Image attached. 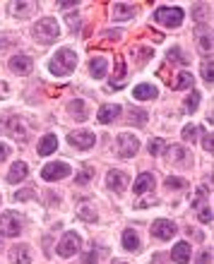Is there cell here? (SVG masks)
Here are the masks:
<instances>
[{
	"label": "cell",
	"instance_id": "1f68e13d",
	"mask_svg": "<svg viewBox=\"0 0 214 264\" xmlns=\"http://www.w3.org/2000/svg\"><path fill=\"white\" fill-rule=\"evenodd\" d=\"M202 79H205V82H209V84H212L214 82V65H212V58H209V60H202Z\"/></svg>",
	"mask_w": 214,
	"mask_h": 264
},
{
	"label": "cell",
	"instance_id": "d590c367",
	"mask_svg": "<svg viewBox=\"0 0 214 264\" xmlns=\"http://www.w3.org/2000/svg\"><path fill=\"white\" fill-rule=\"evenodd\" d=\"M166 187H168V190H185V187H188V183H185L183 178H174V175H168V178H166Z\"/></svg>",
	"mask_w": 214,
	"mask_h": 264
},
{
	"label": "cell",
	"instance_id": "52a82bcc",
	"mask_svg": "<svg viewBox=\"0 0 214 264\" xmlns=\"http://www.w3.org/2000/svg\"><path fill=\"white\" fill-rule=\"evenodd\" d=\"M79 248H82V238H79L75 231H68V233L63 235V240L58 243V255L72 257L75 252H79Z\"/></svg>",
	"mask_w": 214,
	"mask_h": 264
},
{
	"label": "cell",
	"instance_id": "e575fe53",
	"mask_svg": "<svg viewBox=\"0 0 214 264\" xmlns=\"http://www.w3.org/2000/svg\"><path fill=\"white\" fill-rule=\"evenodd\" d=\"M164 149H166V142L157 137V140H149V149H147V151H149L152 156H159L161 151H164Z\"/></svg>",
	"mask_w": 214,
	"mask_h": 264
},
{
	"label": "cell",
	"instance_id": "7a4b0ae2",
	"mask_svg": "<svg viewBox=\"0 0 214 264\" xmlns=\"http://www.w3.org/2000/svg\"><path fill=\"white\" fill-rule=\"evenodd\" d=\"M75 65H77V55H75V51H70V48H60V51H56V55H53V60H51V72L56 75V77H65V75H70L72 70H75Z\"/></svg>",
	"mask_w": 214,
	"mask_h": 264
},
{
	"label": "cell",
	"instance_id": "8fae6325",
	"mask_svg": "<svg viewBox=\"0 0 214 264\" xmlns=\"http://www.w3.org/2000/svg\"><path fill=\"white\" fill-rule=\"evenodd\" d=\"M68 142H70L75 149H82V151H84V149L94 147L96 137H94V132H89V130H75L68 135Z\"/></svg>",
	"mask_w": 214,
	"mask_h": 264
},
{
	"label": "cell",
	"instance_id": "d4e9b609",
	"mask_svg": "<svg viewBox=\"0 0 214 264\" xmlns=\"http://www.w3.org/2000/svg\"><path fill=\"white\" fill-rule=\"evenodd\" d=\"M39 154L41 156H48V154H53L58 149V137L56 135H46V137H41V142H39Z\"/></svg>",
	"mask_w": 214,
	"mask_h": 264
},
{
	"label": "cell",
	"instance_id": "7c38bea8",
	"mask_svg": "<svg viewBox=\"0 0 214 264\" xmlns=\"http://www.w3.org/2000/svg\"><path fill=\"white\" fill-rule=\"evenodd\" d=\"M127 183H130V178H127V173L123 171H109V175H106V185L111 187V190H116V192H123L127 187Z\"/></svg>",
	"mask_w": 214,
	"mask_h": 264
},
{
	"label": "cell",
	"instance_id": "484cf974",
	"mask_svg": "<svg viewBox=\"0 0 214 264\" xmlns=\"http://www.w3.org/2000/svg\"><path fill=\"white\" fill-rule=\"evenodd\" d=\"M94 175H96V168H94V166H84V168H82V171L75 175V185H77V187L87 185V183H92V180H94Z\"/></svg>",
	"mask_w": 214,
	"mask_h": 264
},
{
	"label": "cell",
	"instance_id": "7dc6e473",
	"mask_svg": "<svg viewBox=\"0 0 214 264\" xmlns=\"http://www.w3.org/2000/svg\"><path fill=\"white\" fill-rule=\"evenodd\" d=\"M164 262H166V257H164V255H157V257H154V264H164Z\"/></svg>",
	"mask_w": 214,
	"mask_h": 264
},
{
	"label": "cell",
	"instance_id": "f546056e",
	"mask_svg": "<svg viewBox=\"0 0 214 264\" xmlns=\"http://www.w3.org/2000/svg\"><path fill=\"white\" fill-rule=\"evenodd\" d=\"M116 65H118V70H116V75H118V79H116V84H113V89H120V86L125 84V62H123V58H116Z\"/></svg>",
	"mask_w": 214,
	"mask_h": 264
},
{
	"label": "cell",
	"instance_id": "d6a6232c",
	"mask_svg": "<svg viewBox=\"0 0 214 264\" xmlns=\"http://www.w3.org/2000/svg\"><path fill=\"white\" fill-rule=\"evenodd\" d=\"M200 106V92H190V96L185 99V111L188 113H195Z\"/></svg>",
	"mask_w": 214,
	"mask_h": 264
},
{
	"label": "cell",
	"instance_id": "277c9868",
	"mask_svg": "<svg viewBox=\"0 0 214 264\" xmlns=\"http://www.w3.org/2000/svg\"><path fill=\"white\" fill-rule=\"evenodd\" d=\"M0 233L8 235V238H17L22 233V218L17 216L15 211H5L0 216Z\"/></svg>",
	"mask_w": 214,
	"mask_h": 264
},
{
	"label": "cell",
	"instance_id": "ffe728a7",
	"mask_svg": "<svg viewBox=\"0 0 214 264\" xmlns=\"http://www.w3.org/2000/svg\"><path fill=\"white\" fill-rule=\"evenodd\" d=\"M133 96H135L137 101H152V99H157V86L154 84H137L133 89Z\"/></svg>",
	"mask_w": 214,
	"mask_h": 264
},
{
	"label": "cell",
	"instance_id": "f6af8a7d",
	"mask_svg": "<svg viewBox=\"0 0 214 264\" xmlns=\"http://www.w3.org/2000/svg\"><path fill=\"white\" fill-rule=\"evenodd\" d=\"M68 24H70V29L75 31L79 27V19H77V17H72V15H68Z\"/></svg>",
	"mask_w": 214,
	"mask_h": 264
},
{
	"label": "cell",
	"instance_id": "f1b7e54d",
	"mask_svg": "<svg viewBox=\"0 0 214 264\" xmlns=\"http://www.w3.org/2000/svg\"><path fill=\"white\" fill-rule=\"evenodd\" d=\"M77 216L82 218V221H89V224H94L96 218H99V214H96L94 207H89V204H82L77 209Z\"/></svg>",
	"mask_w": 214,
	"mask_h": 264
},
{
	"label": "cell",
	"instance_id": "60d3db41",
	"mask_svg": "<svg viewBox=\"0 0 214 264\" xmlns=\"http://www.w3.org/2000/svg\"><path fill=\"white\" fill-rule=\"evenodd\" d=\"M202 147H205V151L212 154V132H202Z\"/></svg>",
	"mask_w": 214,
	"mask_h": 264
},
{
	"label": "cell",
	"instance_id": "7bdbcfd3",
	"mask_svg": "<svg viewBox=\"0 0 214 264\" xmlns=\"http://www.w3.org/2000/svg\"><path fill=\"white\" fill-rule=\"evenodd\" d=\"M8 156H10V147H8V144H5V142H0V163L5 161Z\"/></svg>",
	"mask_w": 214,
	"mask_h": 264
},
{
	"label": "cell",
	"instance_id": "44dd1931",
	"mask_svg": "<svg viewBox=\"0 0 214 264\" xmlns=\"http://www.w3.org/2000/svg\"><path fill=\"white\" fill-rule=\"evenodd\" d=\"M106 72H109L106 58H92V62H89V75L94 79H101V77H106Z\"/></svg>",
	"mask_w": 214,
	"mask_h": 264
},
{
	"label": "cell",
	"instance_id": "4dcf8cb0",
	"mask_svg": "<svg viewBox=\"0 0 214 264\" xmlns=\"http://www.w3.org/2000/svg\"><path fill=\"white\" fill-rule=\"evenodd\" d=\"M181 62V65H188V62H190V58H188V55H183V51L178 46H174L171 48V51H168V62Z\"/></svg>",
	"mask_w": 214,
	"mask_h": 264
},
{
	"label": "cell",
	"instance_id": "6da1fadb",
	"mask_svg": "<svg viewBox=\"0 0 214 264\" xmlns=\"http://www.w3.org/2000/svg\"><path fill=\"white\" fill-rule=\"evenodd\" d=\"M34 39L39 41V43H44V46H48V43H53V41L60 36V27H58L56 17H44V19H39V22L34 24Z\"/></svg>",
	"mask_w": 214,
	"mask_h": 264
},
{
	"label": "cell",
	"instance_id": "bcb514c9",
	"mask_svg": "<svg viewBox=\"0 0 214 264\" xmlns=\"http://www.w3.org/2000/svg\"><path fill=\"white\" fill-rule=\"evenodd\" d=\"M8 43H12V39H5V36H0V48H5Z\"/></svg>",
	"mask_w": 214,
	"mask_h": 264
},
{
	"label": "cell",
	"instance_id": "5bb4252c",
	"mask_svg": "<svg viewBox=\"0 0 214 264\" xmlns=\"http://www.w3.org/2000/svg\"><path fill=\"white\" fill-rule=\"evenodd\" d=\"M171 259H174L176 264H188L190 262V243H176L174 250H171Z\"/></svg>",
	"mask_w": 214,
	"mask_h": 264
},
{
	"label": "cell",
	"instance_id": "5b68a950",
	"mask_svg": "<svg viewBox=\"0 0 214 264\" xmlns=\"http://www.w3.org/2000/svg\"><path fill=\"white\" fill-rule=\"evenodd\" d=\"M154 22L164 27H181L183 24V10L181 8H159L154 12Z\"/></svg>",
	"mask_w": 214,
	"mask_h": 264
},
{
	"label": "cell",
	"instance_id": "9c48e42d",
	"mask_svg": "<svg viewBox=\"0 0 214 264\" xmlns=\"http://www.w3.org/2000/svg\"><path fill=\"white\" fill-rule=\"evenodd\" d=\"M70 175V166L65 161H56V163H48L44 166V171H41V178L48 180V183H53V180H63Z\"/></svg>",
	"mask_w": 214,
	"mask_h": 264
},
{
	"label": "cell",
	"instance_id": "836d02e7",
	"mask_svg": "<svg viewBox=\"0 0 214 264\" xmlns=\"http://www.w3.org/2000/svg\"><path fill=\"white\" fill-rule=\"evenodd\" d=\"M130 123L133 125H144L147 123V111L144 108H133V113H130Z\"/></svg>",
	"mask_w": 214,
	"mask_h": 264
},
{
	"label": "cell",
	"instance_id": "b9f144b4",
	"mask_svg": "<svg viewBox=\"0 0 214 264\" xmlns=\"http://www.w3.org/2000/svg\"><path fill=\"white\" fill-rule=\"evenodd\" d=\"M96 259H99V255L92 250V252H87V255L82 257V264H96Z\"/></svg>",
	"mask_w": 214,
	"mask_h": 264
},
{
	"label": "cell",
	"instance_id": "2e32d148",
	"mask_svg": "<svg viewBox=\"0 0 214 264\" xmlns=\"http://www.w3.org/2000/svg\"><path fill=\"white\" fill-rule=\"evenodd\" d=\"M10 259L15 264H32V250L29 245H15L10 250Z\"/></svg>",
	"mask_w": 214,
	"mask_h": 264
},
{
	"label": "cell",
	"instance_id": "cb8c5ba5",
	"mask_svg": "<svg viewBox=\"0 0 214 264\" xmlns=\"http://www.w3.org/2000/svg\"><path fill=\"white\" fill-rule=\"evenodd\" d=\"M123 248L127 252H140V235L133 231V228H125L123 231Z\"/></svg>",
	"mask_w": 214,
	"mask_h": 264
},
{
	"label": "cell",
	"instance_id": "8992f818",
	"mask_svg": "<svg viewBox=\"0 0 214 264\" xmlns=\"http://www.w3.org/2000/svg\"><path fill=\"white\" fill-rule=\"evenodd\" d=\"M166 161H168V166H190L192 163V156H190V151L185 147H181V144H171L168 147L166 144Z\"/></svg>",
	"mask_w": 214,
	"mask_h": 264
},
{
	"label": "cell",
	"instance_id": "7402d4cb",
	"mask_svg": "<svg viewBox=\"0 0 214 264\" xmlns=\"http://www.w3.org/2000/svg\"><path fill=\"white\" fill-rule=\"evenodd\" d=\"M195 39H198L200 51H202V53H205V55H207V53L212 55V31L205 29V27H200L198 34H195Z\"/></svg>",
	"mask_w": 214,
	"mask_h": 264
},
{
	"label": "cell",
	"instance_id": "4fadbf2b",
	"mask_svg": "<svg viewBox=\"0 0 214 264\" xmlns=\"http://www.w3.org/2000/svg\"><path fill=\"white\" fill-rule=\"evenodd\" d=\"M34 68V60L29 55H15V58H10V70L17 72V75H29Z\"/></svg>",
	"mask_w": 214,
	"mask_h": 264
},
{
	"label": "cell",
	"instance_id": "c3c4849f",
	"mask_svg": "<svg viewBox=\"0 0 214 264\" xmlns=\"http://www.w3.org/2000/svg\"><path fill=\"white\" fill-rule=\"evenodd\" d=\"M113 264H125V262H118V259H116V262H113Z\"/></svg>",
	"mask_w": 214,
	"mask_h": 264
},
{
	"label": "cell",
	"instance_id": "ee69618b",
	"mask_svg": "<svg viewBox=\"0 0 214 264\" xmlns=\"http://www.w3.org/2000/svg\"><path fill=\"white\" fill-rule=\"evenodd\" d=\"M202 12H205V5H198V8H195V19H198V22H202V19H205V15H202Z\"/></svg>",
	"mask_w": 214,
	"mask_h": 264
},
{
	"label": "cell",
	"instance_id": "f35d334b",
	"mask_svg": "<svg viewBox=\"0 0 214 264\" xmlns=\"http://www.w3.org/2000/svg\"><path fill=\"white\" fill-rule=\"evenodd\" d=\"M200 221L202 224H212V209L209 207H200Z\"/></svg>",
	"mask_w": 214,
	"mask_h": 264
},
{
	"label": "cell",
	"instance_id": "30bf717a",
	"mask_svg": "<svg viewBox=\"0 0 214 264\" xmlns=\"http://www.w3.org/2000/svg\"><path fill=\"white\" fill-rule=\"evenodd\" d=\"M176 224L174 221H168V218H157L154 224H152V235L159 238V240H171L176 235Z\"/></svg>",
	"mask_w": 214,
	"mask_h": 264
},
{
	"label": "cell",
	"instance_id": "e0dca14e",
	"mask_svg": "<svg viewBox=\"0 0 214 264\" xmlns=\"http://www.w3.org/2000/svg\"><path fill=\"white\" fill-rule=\"evenodd\" d=\"M135 15V5H130V3H113V10H111V17L113 19H130V17Z\"/></svg>",
	"mask_w": 214,
	"mask_h": 264
},
{
	"label": "cell",
	"instance_id": "4316f807",
	"mask_svg": "<svg viewBox=\"0 0 214 264\" xmlns=\"http://www.w3.org/2000/svg\"><path fill=\"white\" fill-rule=\"evenodd\" d=\"M192 84H195V79H192L190 72H178V77H176V82L171 86L176 92H181V89H192Z\"/></svg>",
	"mask_w": 214,
	"mask_h": 264
},
{
	"label": "cell",
	"instance_id": "74e56055",
	"mask_svg": "<svg viewBox=\"0 0 214 264\" xmlns=\"http://www.w3.org/2000/svg\"><path fill=\"white\" fill-rule=\"evenodd\" d=\"M32 197H36V190H34V187H27V190H22V192H17V194H15V200H17V202H24V200H32Z\"/></svg>",
	"mask_w": 214,
	"mask_h": 264
},
{
	"label": "cell",
	"instance_id": "d6986e66",
	"mask_svg": "<svg viewBox=\"0 0 214 264\" xmlns=\"http://www.w3.org/2000/svg\"><path fill=\"white\" fill-rule=\"evenodd\" d=\"M154 190V175L152 173H142L140 178L135 180V185H133V192L135 194H147Z\"/></svg>",
	"mask_w": 214,
	"mask_h": 264
},
{
	"label": "cell",
	"instance_id": "3957f363",
	"mask_svg": "<svg viewBox=\"0 0 214 264\" xmlns=\"http://www.w3.org/2000/svg\"><path fill=\"white\" fill-rule=\"evenodd\" d=\"M3 127H5V132H10L12 137H17V140H27L29 137V130H32V123L29 120H24L22 116H10L3 120Z\"/></svg>",
	"mask_w": 214,
	"mask_h": 264
},
{
	"label": "cell",
	"instance_id": "603a6c76",
	"mask_svg": "<svg viewBox=\"0 0 214 264\" xmlns=\"http://www.w3.org/2000/svg\"><path fill=\"white\" fill-rule=\"evenodd\" d=\"M10 12L15 17H29L36 12V3H10Z\"/></svg>",
	"mask_w": 214,
	"mask_h": 264
},
{
	"label": "cell",
	"instance_id": "ba28073f",
	"mask_svg": "<svg viewBox=\"0 0 214 264\" xmlns=\"http://www.w3.org/2000/svg\"><path fill=\"white\" fill-rule=\"evenodd\" d=\"M140 149V142L137 137H133L130 132H120L118 135V156L120 159H133Z\"/></svg>",
	"mask_w": 214,
	"mask_h": 264
},
{
	"label": "cell",
	"instance_id": "ab89813d",
	"mask_svg": "<svg viewBox=\"0 0 214 264\" xmlns=\"http://www.w3.org/2000/svg\"><path fill=\"white\" fill-rule=\"evenodd\" d=\"M198 264H212V248L202 250V255L198 257Z\"/></svg>",
	"mask_w": 214,
	"mask_h": 264
},
{
	"label": "cell",
	"instance_id": "9a60e30c",
	"mask_svg": "<svg viewBox=\"0 0 214 264\" xmlns=\"http://www.w3.org/2000/svg\"><path fill=\"white\" fill-rule=\"evenodd\" d=\"M27 175H29V166L24 161H17V163H12V168H10V173H8V183H22V180H27Z\"/></svg>",
	"mask_w": 214,
	"mask_h": 264
},
{
	"label": "cell",
	"instance_id": "83f0119b",
	"mask_svg": "<svg viewBox=\"0 0 214 264\" xmlns=\"http://www.w3.org/2000/svg\"><path fill=\"white\" fill-rule=\"evenodd\" d=\"M68 111H70L72 116L77 118V120H87V106H84V101H70L68 103Z\"/></svg>",
	"mask_w": 214,
	"mask_h": 264
},
{
	"label": "cell",
	"instance_id": "8d00e7d4",
	"mask_svg": "<svg viewBox=\"0 0 214 264\" xmlns=\"http://www.w3.org/2000/svg\"><path fill=\"white\" fill-rule=\"evenodd\" d=\"M195 137H198V127H195V125H185V127H183V140L195 142Z\"/></svg>",
	"mask_w": 214,
	"mask_h": 264
},
{
	"label": "cell",
	"instance_id": "ac0fdd59",
	"mask_svg": "<svg viewBox=\"0 0 214 264\" xmlns=\"http://www.w3.org/2000/svg\"><path fill=\"white\" fill-rule=\"evenodd\" d=\"M118 116H120V106H118V103H106V106H101V108H99V113H96L99 123H113Z\"/></svg>",
	"mask_w": 214,
	"mask_h": 264
}]
</instances>
